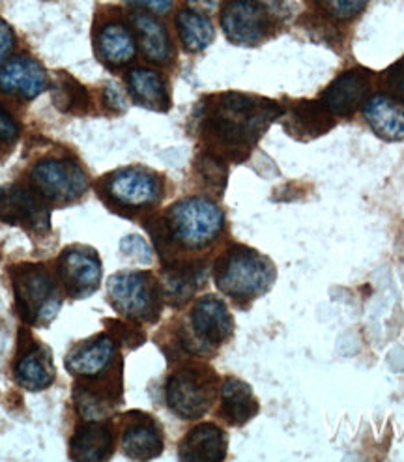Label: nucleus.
I'll list each match as a JSON object with an SVG mask.
<instances>
[{"label": "nucleus", "instance_id": "1", "mask_svg": "<svg viewBox=\"0 0 404 462\" xmlns=\"http://www.w3.org/2000/svg\"><path fill=\"white\" fill-rule=\"evenodd\" d=\"M281 115L271 101L242 94H225L212 107L207 125L208 134L223 146L234 150L255 143L268 124Z\"/></svg>", "mask_w": 404, "mask_h": 462}, {"label": "nucleus", "instance_id": "2", "mask_svg": "<svg viewBox=\"0 0 404 462\" xmlns=\"http://www.w3.org/2000/svg\"><path fill=\"white\" fill-rule=\"evenodd\" d=\"M273 272L266 259L247 247H234L216 266V283L234 300H252L268 291Z\"/></svg>", "mask_w": 404, "mask_h": 462}, {"label": "nucleus", "instance_id": "3", "mask_svg": "<svg viewBox=\"0 0 404 462\" xmlns=\"http://www.w3.org/2000/svg\"><path fill=\"white\" fill-rule=\"evenodd\" d=\"M225 217L216 202L189 197L170 207L167 226L174 242L188 249H202L210 245L223 230Z\"/></svg>", "mask_w": 404, "mask_h": 462}, {"label": "nucleus", "instance_id": "4", "mask_svg": "<svg viewBox=\"0 0 404 462\" xmlns=\"http://www.w3.org/2000/svg\"><path fill=\"white\" fill-rule=\"evenodd\" d=\"M12 283L21 317L40 326L53 319L60 307L55 281L43 266L23 264L14 270Z\"/></svg>", "mask_w": 404, "mask_h": 462}, {"label": "nucleus", "instance_id": "5", "mask_svg": "<svg viewBox=\"0 0 404 462\" xmlns=\"http://www.w3.org/2000/svg\"><path fill=\"white\" fill-rule=\"evenodd\" d=\"M107 292L115 310L132 320L154 322L161 311L160 285L150 273H116L109 279Z\"/></svg>", "mask_w": 404, "mask_h": 462}, {"label": "nucleus", "instance_id": "6", "mask_svg": "<svg viewBox=\"0 0 404 462\" xmlns=\"http://www.w3.org/2000/svg\"><path fill=\"white\" fill-rule=\"evenodd\" d=\"M167 404L182 420L205 416L214 401V376L200 369H182L167 382Z\"/></svg>", "mask_w": 404, "mask_h": 462}, {"label": "nucleus", "instance_id": "7", "mask_svg": "<svg viewBox=\"0 0 404 462\" xmlns=\"http://www.w3.org/2000/svg\"><path fill=\"white\" fill-rule=\"evenodd\" d=\"M221 27L234 45L252 47L266 40L271 23L259 0H229L221 12Z\"/></svg>", "mask_w": 404, "mask_h": 462}, {"label": "nucleus", "instance_id": "8", "mask_svg": "<svg viewBox=\"0 0 404 462\" xmlns=\"http://www.w3.org/2000/svg\"><path fill=\"white\" fill-rule=\"evenodd\" d=\"M32 182L40 193L59 202L79 199L88 188L83 169L69 160L40 162L32 171Z\"/></svg>", "mask_w": 404, "mask_h": 462}, {"label": "nucleus", "instance_id": "9", "mask_svg": "<svg viewBox=\"0 0 404 462\" xmlns=\"http://www.w3.org/2000/svg\"><path fill=\"white\" fill-rule=\"evenodd\" d=\"M107 193L120 207L144 208L161 199V182L154 172L130 167L109 176Z\"/></svg>", "mask_w": 404, "mask_h": 462}, {"label": "nucleus", "instance_id": "10", "mask_svg": "<svg viewBox=\"0 0 404 462\" xmlns=\"http://www.w3.org/2000/svg\"><path fill=\"white\" fill-rule=\"evenodd\" d=\"M59 275L68 294L81 300L97 291L101 281V263L96 253L87 249H66L59 263Z\"/></svg>", "mask_w": 404, "mask_h": 462}, {"label": "nucleus", "instance_id": "11", "mask_svg": "<svg viewBox=\"0 0 404 462\" xmlns=\"http://www.w3.org/2000/svg\"><path fill=\"white\" fill-rule=\"evenodd\" d=\"M371 88V75L367 69L356 68L341 73L322 94L320 104L335 116H352L363 104Z\"/></svg>", "mask_w": 404, "mask_h": 462}, {"label": "nucleus", "instance_id": "12", "mask_svg": "<svg viewBox=\"0 0 404 462\" xmlns=\"http://www.w3.org/2000/svg\"><path fill=\"white\" fill-rule=\"evenodd\" d=\"M0 221L41 230L49 228V212L32 191L5 186L0 188Z\"/></svg>", "mask_w": 404, "mask_h": 462}, {"label": "nucleus", "instance_id": "13", "mask_svg": "<svg viewBox=\"0 0 404 462\" xmlns=\"http://www.w3.org/2000/svg\"><path fill=\"white\" fill-rule=\"evenodd\" d=\"M191 324L198 339L212 346H219L233 333V317L226 305L216 296H205L195 303Z\"/></svg>", "mask_w": 404, "mask_h": 462}, {"label": "nucleus", "instance_id": "14", "mask_svg": "<svg viewBox=\"0 0 404 462\" xmlns=\"http://www.w3.org/2000/svg\"><path fill=\"white\" fill-rule=\"evenodd\" d=\"M47 88V75L43 68L29 57H14L0 68V90L34 99Z\"/></svg>", "mask_w": 404, "mask_h": 462}, {"label": "nucleus", "instance_id": "15", "mask_svg": "<svg viewBox=\"0 0 404 462\" xmlns=\"http://www.w3.org/2000/svg\"><path fill=\"white\" fill-rule=\"evenodd\" d=\"M115 356V341L101 336L75 348L66 359V367L75 376L96 378L99 374H104L113 365Z\"/></svg>", "mask_w": 404, "mask_h": 462}, {"label": "nucleus", "instance_id": "16", "mask_svg": "<svg viewBox=\"0 0 404 462\" xmlns=\"http://www.w3.org/2000/svg\"><path fill=\"white\" fill-rule=\"evenodd\" d=\"M363 115L371 130L381 139L404 141V107L390 96H372L363 107Z\"/></svg>", "mask_w": 404, "mask_h": 462}, {"label": "nucleus", "instance_id": "17", "mask_svg": "<svg viewBox=\"0 0 404 462\" xmlns=\"http://www.w3.org/2000/svg\"><path fill=\"white\" fill-rule=\"evenodd\" d=\"M226 455L225 432L214 423H200L180 444V458L189 462H217Z\"/></svg>", "mask_w": 404, "mask_h": 462}, {"label": "nucleus", "instance_id": "18", "mask_svg": "<svg viewBox=\"0 0 404 462\" xmlns=\"http://www.w3.org/2000/svg\"><path fill=\"white\" fill-rule=\"evenodd\" d=\"M15 380L21 388L29 392H41L55 382L53 364L49 352L38 343L24 350L15 364Z\"/></svg>", "mask_w": 404, "mask_h": 462}, {"label": "nucleus", "instance_id": "19", "mask_svg": "<svg viewBox=\"0 0 404 462\" xmlns=\"http://www.w3.org/2000/svg\"><path fill=\"white\" fill-rule=\"evenodd\" d=\"M122 449L135 460L156 458L163 451L161 429L148 416L132 421L122 434Z\"/></svg>", "mask_w": 404, "mask_h": 462}, {"label": "nucleus", "instance_id": "20", "mask_svg": "<svg viewBox=\"0 0 404 462\" xmlns=\"http://www.w3.org/2000/svg\"><path fill=\"white\" fill-rule=\"evenodd\" d=\"M113 453V430L106 423L90 421L78 429L71 440L69 457L73 460H106Z\"/></svg>", "mask_w": 404, "mask_h": 462}, {"label": "nucleus", "instance_id": "21", "mask_svg": "<svg viewBox=\"0 0 404 462\" xmlns=\"http://www.w3.org/2000/svg\"><path fill=\"white\" fill-rule=\"evenodd\" d=\"M259 412L251 388L238 378H226L221 388V414L233 425H243Z\"/></svg>", "mask_w": 404, "mask_h": 462}, {"label": "nucleus", "instance_id": "22", "mask_svg": "<svg viewBox=\"0 0 404 462\" xmlns=\"http://www.w3.org/2000/svg\"><path fill=\"white\" fill-rule=\"evenodd\" d=\"M128 87L139 106L154 111L169 109L167 87L158 71H152L146 68H137L130 71Z\"/></svg>", "mask_w": 404, "mask_h": 462}, {"label": "nucleus", "instance_id": "23", "mask_svg": "<svg viewBox=\"0 0 404 462\" xmlns=\"http://www.w3.org/2000/svg\"><path fill=\"white\" fill-rule=\"evenodd\" d=\"M133 27L141 38V45L144 55L156 64H167L172 59L170 38L163 24L152 15L135 14Z\"/></svg>", "mask_w": 404, "mask_h": 462}, {"label": "nucleus", "instance_id": "24", "mask_svg": "<svg viewBox=\"0 0 404 462\" xmlns=\"http://www.w3.org/2000/svg\"><path fill=\"white\" fill-rule=\"evenodd\" d=\"M99 55L109 66H124L135 57V38L120 23H111L99 34Z\"/></svg>", "mask_w": 404, "mask_h": 462}, {"label": "nucleus", "instance_id": "25", "mask_svg": "<svg viewBox=\"0 0 404 462\" xmlns=\"http://www.w3.org/2000/svg\"><path fill=\"white\" fill-rule=\"evenodd\" d=\"M176 27H179L180 40L184 47L191 53H197V51L207 49L214 42V24L212 21L193 10H184L176 17Z\"/></svg>", "mask_w": 404, "mask_h": 462}, {"label": "nucleus", "instance_id": "26", "mask_svg": "<svg viewBox=\"0 0 404 462\" xmlns=\"http://www.w3.org/2000/svg\"><path fill=\"white\" fill-rule=\"evenodd\" d=\"M315 3L327 15L341 21H348L358 17L363 12L365 6L369 5V0H315Z\"/></svg>", "mask_w": 404, "mask_h": 462}, {"label": "nucleus", "instance_id": "27", "mask_svg": "<svg viewBox=\"0 0 404 462\" xmlns=\"http://www.w3.org/2000/svg\"><path fill=\"white\" fill-rule=\"evenodd\" d=\"M197 287H198L197 277H195V273H189V272H174L167 279V291H169L170 298L179 300L182 303L193 294V291Z\"/></svg>", "mask_w": 404, "mask_h": 462}, {"label": "nucleus", "instance_id": "28", "mask_svg": "<svg viewBox=\"0 0 404 462\" xmlns=\"http://www.w3.org/2000/svg\"><path fill=\"white\" fill-rule=\"evenodd\" d=\"M59 90H60L62 96H64V99L59 101L62 109H64V106H69L68 111H75V107H85V106H87L85 88L79 87L73 79H68V77H62V85H59Z\"/></svg>", "mask_w": 404, "mask_h": 462}, {"label": "nucleus", "instance_id": "29", "mask_svg": "<svg viewBox=\"0 0 404 462\" xmlns=\"http://www.w3.org/2000/svg\"><path fill=\"white\" fill-rule=\"evenodd\" d=\"M19 124L15 122V118L6 111L0 107V146L10 148L17 143L19 139Z\"/></svg>", "mask_w": 404, "mask_h": 462}, {"label": "nucleus", "instance_id": "30", "mask_svg": "<svg viewBox=\"0 0 404 462\" xmlns=\"http://www.w3.org/2000/svg\"><path fill=\"white\" fill-rule=\"evenodd\" d=\"M120 247H122V251H124L125 254L135 256V259H139L141 263H150V261H152V251H150V247H148L146 242H144L142 238H139V236H128V238H124Z\"/></svg>", "mask_w": 404, "mask_h": 462}, {"label": "nucleus", "instance_id": "31", "mask_svg": "<svg viewBox=\"0 0 404 462\" xmlns=\"http://www.w3.org/2000/svg\"><path fill=\"white\" fill-rule=\"evenodd\" d=\"M128 3L133 6L146 8L150 12H156V14H167L172 8L174 0H128Z\"/></svg>", "mask_w": 404, "mask_h": 462}, {"label": "nucleus", "instance_id": "32", "mask_svg": "<svg viewBox=\"0 0 404 462\" xmlns=\"http://www.w3.org/2000/svg\"><path fill=\"white\" fill-rule=\"evenodd\" d=\"M12 45H14V32L8 27V23L0 19V62H3L5 57L10 53Z\"/></svg>", "mask_w": 404, "mask_h": 462}, {"label": "nucleus", "instance_id": "33", "mask_svg": "<svg viewBox=\"0 0 404 462\" xmlns=\"http://www.w3.org/2000/svg\"><path fill=\"white\" fill-rule=\"evenodd\" d=\"M189 3L193 5V6H198V8H202V10H214L221 0H189Z\"/></svg>", "mask_w": 404, "mask_h": 462}, {"label": "nucleus", "instance_id": "34", "mask_svg": "<svg viewBox=\"0 0 404 462\" xmlns=\"http://www.w3.org/2000/svg\"><path fill=\"white\" fill-rule=\"evenodd\" d=\"M397 87H399V90H400V94L404 96V60L397 66Z\"/></svg>", "mask_w": 404, "mask_h": 462}]
</instances>
